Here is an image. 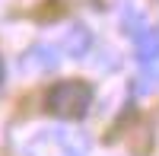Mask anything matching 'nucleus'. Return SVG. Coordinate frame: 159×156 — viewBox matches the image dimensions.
<instances>
[{"label": "nucleus", "mask_w": 159, "mask_h": 156, "mask_svg": "<svg viewBox=\"0 0 159 156\" xmlns=\"http://www.w3.org/2000/svg\"><path fill=\"white\" fill-rule=\"evenodd\" d=\"M92 105V86L83 80H64L54 83L45 96V108L57 118H83Z\"/></svg>", "instance_id": "1"}, {"label": "nucleus", "mask_w": 159, "mask_h": 156, "mask_svg": "<svg viewBox=\"0 0 159 156\" xmlns=\"http://www.w3.org/2000/svg\"><path fill=\"white\" fill-rule=\"evenodd\" d=\"M89 48H92V29L89 25L76 22V25H70V29L64 32V51H67L70 57H76V61L86 57Z\"/></svg>", "instance_id": "2"}, {"label": "nucleus", "mask_w": 159, "mask_h": 156, "mask_svg": "<svg viewBox=\"0 0 159 156\" xmlns=\"http://www.w3.org/2000/svg\"><path fill=\"white\" fill-rule=\"evenodd\" d=\"M61 64V54H57V48H51V45H35L25 51V57H22V67L25 70H54Z\"/></svg>", "instance_id": "3"}, {"label": "nucleus", "mask_w": 159, "mask_h": 156, "mask_svg": "<svg viewBox=\"0 0 159 156\" xmlns=\"http://www.w3.org/2000/svg\"><path fill=\"white\" fill-rule=\"evenodd\" d=\"M134 42H137V61H140V64H156V61H159V32H156V29L137 32Z\"/></svg>", "instance_id": "4"}, {"label": "nucleus", "mask_w": 159, "mask_h": 156, "mask_svg": "<svg viewBox=\"0 0 159 156\" xmlns=\"http://www.w3.org/2000/svg\"><path fill=\"white\" fill-rule=\"evenodd\" d=\"M153 76H156V83H159V70H156V73H153Z\"/></svg>", "instance_id": "5"}]
</instances>
